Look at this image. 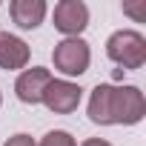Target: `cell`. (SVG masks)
Here are the masks:
<instances>
[{"label": "cell", "mask_w": 146, "mask_h": 146, "mask_svg": "<svg viewBox=\"0 0 146 146\" xmlns=\"http://www.w3.org/2000/svg\"><path fill=\"white\" fill-rule=\"evenodd\" d=\"M146 115V100L137 86H98L89 98V120L100 126H135Z\"/></svg>", "instance_id": "cell-1"}, {"label": "cell", "mask_w": 146, "mask_h": 146, "mask_svg": "<svg viewBox=\"0 0 146 146\" xmlns=\"http://www.w3.org/2000/svg\"><path fill=\"white\" fill-rule=\"evenodd\" d=\"M106 54L120 69H140L146 63V37L135 29H120L106 40Z\"/></svg>", "instance_id": "cell-2"}, {"label": "cell", "mask_w": 146, "mask_h": 146, "mask_svg": "<svg viewBox=\"0 0 146 146\" xmlns=\"http://www.w3.org/2000/svg\"><path fill=\"white\" fill-rule=\"evenodd\" d=\"M52 60H54V69L63 72L69 78H78L89 69V60H92V52H89V43L80 40V37H66L60 43H54V52H52Z\"/></svg>", "instance_id": "cell-3"}, {"label": "cell", "mask_w": 146, "mask_h": 146, "mask_svg": "<svg viewBox=\"0 0 146 146\" xmlns=\"http://www.w3.org/2000/svg\"><path fill=\"white\" fill-rule=\"evenodd\" d=\"M86 26H89V9L83 0H60L54 6V29L57 32L78 37Z\"/></svg>", "instance_id": "cell-4"}, {"label": "cell", "mask_w": 146, "mask_h": 146, "mask_svg": "<svg viewBox=\"0 0 146 146\" xmlns=\"http://www.w3.org/2000/svg\"><path fill=\"white\" fill-rule=\"evenodd\" d=\"M80 86L78 83H69V80H52L43 92V100L49 112L54 115H69V112H75L80 106Z\"/></svg>", "instance_id": "cell-5"}, {"label": "cell", "mask_w": 146, "mask_h": 146, "mask_svg": "<svg viewBox=\"0 0 146 146\" xmlns=\"http://www.w3.org/2000/svg\"><path fill=\"white\" fill-rule=\"evenodd\" d=\"M49 83H52L49 69H40V66L26 69L23 75L17 78V83H15L17 100H23V103H29V106L40 103V100H43V92H46V86H49Z\"/></svg>", "instance_id": "cell-6"}, {"label": "cell", "mask_w": 146, "mask_h": 146, "mask_svg": "<svg viewBox=\"0 0 146 146\" xmlns=\"http://www.w3.org/2000/svg\"><path fill=\"white\" fill-rule=\"evenodd\" d=\"M29 63V46L17 37V35H9V32H0V69H23Z\"/></svg>", "instance_id": "cell-7"}, {"label": "cell", "mask_w": 146, "mask_h": 146, "mask_svg": "<svg viewBox=\"0 0 146 146\" xmlns=\"http://www.w3.org/2000/svg\"><path fill=\"white\" fill-rule=\"evenodd\" d=\"M9 15L20 29H37L46 17V3L43 0H12Z\"/></svg>", "instance_id": "cell-8"}, {"label": "cell", "mask_w": 146, "mask_h": 146, "mask_svg": "<svg viewBox=\"0 0 146 146\" xmlns=\"http://www.w3.org/2000/svg\"><path fill=\"white\" fill-rule=\"evenodd\" d=\"M40 146H78V143H75V137H72L69 132L54 129V132H49V135L40 140Z\"/></svg>", "instance_id": "cell-9"}, {"label": "cell", "mask_w": 146, "mask_h": 146, "mask_svg": "<svg viewBox=\"0 0 146 146\" xmlns=\"http://www.w3.org/2000/svg\"><path fill=\"white\" fill-rule=\"evenodd\" d=\"M3 146H37V143L32 140V135H15V137H9Z\"/></svg>", "instance_id": "cell-10"}, {"label": "cell", "mask_w": 146, "mask_h": 146, "mask_svg": "<svg viewBox=\"0 0 146 146\" xmlns=\"http://www.w3.org/2000/svg\"><path fill=\"white\" fill-rule=\"evenodd\" d=\"M80 146H112L109 140H100V137H89V140H83Z\"/></svg>", "instance_id": "cell-11"}, {"label": "cell", "mask_w": 146, "mask_h": 146, "mask_svg": "<svg viewBox=\"0 0 146 146\" xmlns=\"http://www.w3.org/2000/svg\"><path fill=\"white\" fill-rule=\"evenodd\" d=\"M123 12H129V15H135V17H143V15H146L143 6H123Z\"/></svg>", "instance_id": "cell-12"}]
</instances>
